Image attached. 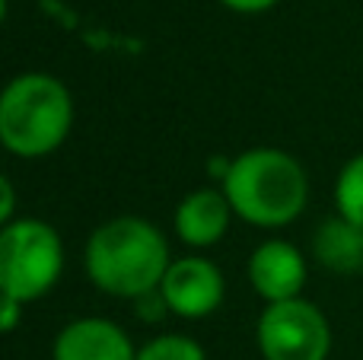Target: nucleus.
<instances>
[{
  "instance_id": "nucleus-10",
  "label": "nucleus",
  "mask_w": 363,
  "mask_h": 360,
  "mask_svg": "<svg viewBox=\"0 0 363 360\" xmlns=\"http://www.w3.org/2000/svg\"><path fill=\"white\" fill-rule=\"evenodd\" d=\"M313 255L332 274L363 271V230L345 217L325 220L313 236Z\"/></svg>"
},
{
  "instance_id": "nucleus-12",
  "label": "nucleus",
  "mask_w": 363,
  "mask_h": 360,
  "mask_svg": "<svg viewBox=\"0 0 363 360\" xmlns=\"http://www.w3.org/2000/svg\"><path fill=\"white\" fill-rule=\"evenodd\" d=\"M138 360H207L204 348L185 335H160L138 351Z\"/></svg>"
},
{
  "instance_id": "nucleus-15",
  "label": "nucleus",
  "mask_w": 363,
  "mask_h": 360,
  "mask_svg": "<svg viewBox=\"0 0 363 360\" xmlns=\"http://www.w3.org/2000/svg\"><path fill=\"white\" fill-rule=\"evenodd\" d=\"M0 220H4V227L6 223H13V204H16V198H13V182L10 179H0Z\"/></svg>"
},
{
  "instance_id": "nucleus-8",
  "label": "nucleus",
  "mask_w": 363,
  "mask_h": 360,
  "mask_svg": "<svg viewBox=\"0 0 363 360\" xmlns=\"http://www.w3.org/2000/svg\"><path fill=\"white\" fill-rule=\"evenodd\" d=\"M51 360H138V351L121 325L89 316L57 332Z\"/></svg>"
},
{
  "instance_id": "nucleus-6",
  "label": "nucleus",
  "mask_w": 363,
  "mask_h": 360,
  "mask_svg": "<svg viewBox=\"0 0 363 360\" xmlns=\"http://www.w3.org/2000/svg\"><path fill=\"white\" fill-rule=\"evenodd\" d=\"M166 310L179 319H204L223 303V274L201 255L176 259L160 284Z\"/></svg>"
},
{
  "instance_id": "nucleus-7",
  "label": "nucleus",
  "mask_w": 363,
  "mask_h": 360,
  "mask_svg": "<svg viewBox=\"0 0 363 360\" xmlns=\"http://www.w3.org/2000/svg\"><path fill=\"white\" fill-rule=\"evenodd\" d=\"M249 281H252V291L268 306L300 300L303 284H306V259H303V252L294 242L268 240L252 252Z\"/></svg>"
},
{
  "instance_id": "nucleus-3",
  "label": "nucleus",
  "mask_w": 363,
  "mask_h": 360,
  "mask_svg": "<svg viewBox=\"0 0 363 360\" xmlns=\"http://www.w3.org/2000/svg\"><path fill=\"white\" fill-rule=\"evenodd\" d=\"M74 125V99L51 74H19L0 96V140L10 153L38 159L55 153Z\"/></svg>"
},
{
  "instance_id": "nucleus-1",
  "label": "nucleus",
  "mask_w": 363,
  "mask_h": 360,
  "mask_svg": "<svg viewBox=\"0 0 363 360\" xmlns=\"http://www.w3.org/2000/svg\"><path fill=\"white\" fill-rule=\"evenodd\" d=\"M169 246L153 223L140 217H115L86 242V274L112 297L140 300L160 291L169 271Z\"/></svg>"
},
{
  "instance_id": "nucleus-4",
  "label": "nucleus",
  "mask_w": 363,
  "mask_h": 360,
  "mask_svg": "<svg viewBox=\"0 0 363 360\" xmlns=\"http://www.w3.org/2000/svg\"><path fill=\"white\" fill-rule=\"evenodd\" d=\"M64 271V246L51 223L23 217L0 230V291L19 303L45 297Z\"/></svg>"
},
{
  "instance_id": "nucleus-9",
  "label": "nucleus",
  "mask_w": 363,
  "mask_h": 360,
  "mask_svg": "<svg viewBox=\"0 0 363 360\" xmlns=\"http://www.w3.org/2000/svg\"><path fill=\"white\" fill-rule=\"evenodd\" d=\"M230 214L233 204L223 195V189H198L182 198V204L176 208V233L185 246L207 249L226 236Z\"/></svg>"
},
{
  "instance_id": "nucleus-13",
  "label": "nucleus",
  "mask_w": 363,
  "mask_h": 360,
  "mask_svg": "<svg viewBox=\"0 0 363 360\" xmlns=\"http://www.w3.org/2000/svg\"><path fill=\"white\" fill-rule=\"evenodd\" d=\"M23 310H26V306L19 303V300L4 297V306H0V329H4V332H13V329H16L19 313H23Z\"/></svg>"
},
{
  "instance_id": "nucleus-2",
  "label": "nucleus",
  "mask_w": 363,
  "mask_h": 360,
  "mask_svg": "<svg viewBox=\"0 0 363 360\" xmlns=\"http://www.w3.org/2000/svg\"><path fill=\"white\" fill-rule=\"evenodd\" d=\"M223 195L233 214L255 227H287L303 214L309 179L300 159L277 147H255L226 163Z\"/></svg>"
},
{
  "instance_id": "nucleus-14",
  "label": "nucleus",
  "mask_w": 363,
  "mask_h": 360,
  "mask_svg": "<svg viewBox=\"0 0 363 360\" xmlns=\"http://www.w3.org/2000/svg\"><path fill=\"white\" fill-rule=\"evenodd\" d=\"M220 4L236 13H264V10H271L277 0H220Z\"/></svg>"
},
{
  "instance_id": "nucleus-5",
  "label": "nucleus",
  "mask_w": 363,
  "mask_h": 360,
  "mask_svg": "<svg viewBox=\"0 0 363 360\" xmlns=\"http://www.w3.org/2000/svg\"><path fill=\"white\" fill-rule=\"evenodd\" d=\"M255 335L264 360H325L332 351L328 319L303 297L264 306Z\"/></svg>"
},
{
  "instance_id": "nucleus-11",
  "label": "nucleus",
  "mask_w": 363,
  "mask_h": 360,
  "mask_svg": "<svg viewBox=\"0 0 363 360\" xmlns=\"http://www.w3.org/2000/svg\"><path fill=\"white\" fill-rule=\"evenodd\" d=\"M335 204H338V217L363 230V153L347 159L345 169L338 172L335 182Z\"/></svg>"
}]
</instances>
